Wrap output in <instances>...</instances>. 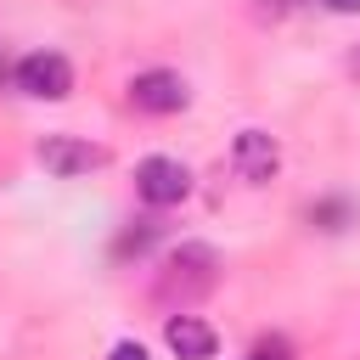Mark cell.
Listing matches in <instances>:
<instances>
[{
    "instance_id": "obj_1",
    "label": "cell",
    "mask_w": 360,
    "mask_h": 360,
    "mask_svg": "<svg viewBox=\"0 0 360 360\" xmlns=\"http://www.w3.org/2000/svg\"><path fill=\"white\" fill-rule=\"evenodd\" d=\"M219 287V253L208 248V242H180L169 259H163V270H158V298L163 304H197V298H208Z\"/></svg>"
},
{
    "instance_id": "obj_2",
    "label": "cell",
    "mask_w": 360,
    "mask_h": 360,
    "mask_svg": "<svg viewBox=\"0 0 360 360\" xmlns=\"http://www.w3.org/2000/svg\"><path fill=\"white\" fill-rule=\"evenodd\" d=\"M135 191H141L146 208H174V202L191 197V169H186L180 158H141Z\"/></svg>"
},
{
    "instance_id": "obj_3",
    "label": "cell",
    "mask_w": 360,
    "mask_h": 360,
    "mask_svg": "<svg viewBox=\"0 0 360 360\" xmlns=\"http://www.w3.org/2000/svg\"><path fill=\"white\" fill-rule=\"evenodd\" d=\"M17 90H22V96H39V101H62V96L73 90V68H68V56H56V51H34V56H22V62H17Z\"/></svg>"
},
{
    "instance_id": "obj_4",
    "label": "cell",
    "mask_w": 360,
    "mask_h": 360,
    "mask_svg": "<svg viewBox=\"0 0 360 360\" xmlns=\"http://www.w3.org/2000/svg\"><path fill=\"white\" fill-rule=\"evenodd\" d=\"M34 158L45 163V174H56V180H79V174H90V169H101V146H90V141H79V135H45L39 146H34Z\"/></svg>"
},
{
    "instance_id": "obj_5",
    "label": "cell",
    "mask_w": 360,
    "mask_h": 360,
    "mask_svg": "<svg viewBox=\"0 0 360 360\" xmlns=\"http://www.w3.org/2000/svg\"><path fill=\"white\" fill-rule=\"evenodd\" d=\"M129 101H135L141 112H152V118H169V112H180L191 96H186V79H180V73H169V68H146V73L129 79Z\"/></svg>"
},
{
    "instance_id": "obj_6",
    "label": "cell",
    "mask_w": 360,
    "mask_h": 360,
    "mask_svg": "<svg viewBox=\"0 0 360 360\" xmlns=\"http://www.w3.org/2000/svg\"><path fill=\"white\" fill-rule=\"evenodd\" d=\"M231 163H236V174H242V180L264 186V180L281 169V146H276L264 129H242V135L231 141Z\"/></svg>"
},
{
    "instance_id": "obj_7",
    "label": "cell",
    "mask_w": 360,
    "mask_h": 360,
    "mask_svg": "<svg viewBox=\"0 0 360 360\" xmlns=\"http://www.w3.org/2000/svg\"><path fill=\"white\" fill-rule=\"evenodd\" d=\"M163 343H169L180 360H208V354L219 349L214 326L197 321V315H169V321H163Z\"/></svg>"
},
{
    "instance_id": "obj_8",
    "label": "cell",
    "mask_w": 360,
    "mask_h": 360,
    "mask_svg": "<svg viewBox=\"0 0 360 360\" xmlns=\"http://www.w3.org/2000/svg\"><path fill=\"white\" fill-rule=\"evenodd\" d=\"M158 236H163V225H158V219H135L129 231H118V242H112V259H141V253H146Z\"/></svg>"
},
{
    "instance_id": "obj_9",
    "label": "cell",
    "mask_w": 360,
    "mask_h": 360,
    "mask_svg": "<svg viewBox=\"0 0 360 360\" xmlns=\"http://www.w3.org/2000/svg\"><path fill=\"white\" fill-rule=\"evenodd\" d=\"M309 219H315L321 231H343V219H349V202H343V197H332V202H315V208H309Z\"/></svg>"
},
{
    "instance_id": "obj_10",
    "label": "cell",
    "mask_w": 360,
    "mask_h": 360,
    "mask_svg": "<svg viewBox=\"0 0 360 360\" xmlns=\"http://www.w3.org/2000/svg\"><path fill=\"white\" fill-rule=\"evenodd\" d=\"M107 360H152V354H146L135 338H124V343H112V354H107Z\"/></svg>"
},
{
    "instance_id": "obj_11",
    "label": "cell",
    "mask_w": 360,
    "mask_h": 360,
    "mask_svg": "<svg viewBox=\"0 0 360 360\" xmlns=\"http://www.w3.org/2000/svg\"><path fill=\"white\" fill-rule=\"evenodd\" d=\"M298 6H304V0H259L264 17H287V11H298Z\"/></svg>"
},
{
    "instance_id": "obj_12",
    "label": "cell",
    "mask_w": 360,
    "mask_h": 360,
    "mask_svg": "<svg viewBox=\"0 0 360 360\" xmlns=\"http://www.w3.org/2000/svg\"><path fill=\"white\" fill-rule=\"evenodd\" d=\"M321 6H326V11H343V17H354V11H360V0H321Z\"/></svg>"
},
{
    "instance_id": "obj_13",
    "label": "cell",
    "mask_w": 360,
    "mask_h": 360,
    "mask_svg": "<svg viewBox=\"0 0 360 360\" xmlns=\"http://www.w3.org/2000/svg\"><path fill=\"white\" fill-rule=\"evenodd\" d=\"M349 73H354V79H360V51H349Z\"/></svg>"
},
{
    "instance_id": "obj_14",
    "label": "cell",
    "mask_w": 360,
    "mask_h": 360,
    "mask_svg": "<svg viewBox=\"0 0 360 360\" xmlns=\"http://www.w3.org/2000/svg\"><path fill=\"white\" fill-rule=\"evenodd\" d=\"M259 360H264V354H259Z\"/></svg>"
}]
</instances>
